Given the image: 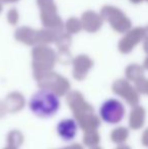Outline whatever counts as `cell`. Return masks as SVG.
I'll list each match as a JSON object with an SVG mask.
<instances>
[{"instance_id":"6da1fadb","label":"cell","mask_w":148,"mask_h":149,"mask_svg":"<svg viewBox=\"0 0 148 149\" xmlns=\"http://www.w3.org/2000/svg\"><path fill=\"white\" fill-rule=\"evenodd\" d=\"M67 102L72 110L74 118L78 122L83 131L97 130L99 126V120L93 114V108L88 104L78 92H72L68 95Z\"/></svg>"},{"instance_id":"7a4b0ae2","label":"cell","mask_w":148,"mask_h":149,"mask_svg":"<svg viewBox=\"0 0 148 149\" xmlns=\"http://www.w3.org/2000/svg\"><path fill=\"white\" fill-rule=\"evenodd\" d=\"M59 106L60 102L57 94L46 88L35 93L30 100L32 112L42 118H49L55 115Z\"/></svg>"},{"instance_id":"3957f363","label":"cell","mask_w":148,"mask_h":149,"mask_svg":"<svg viewBox=\"0 0 148 149\" xmlns=\"http://www.w3.org/2000/svg\"><path fill=\"white\" fill-rule=\"evenodd\" d=\"M101 116L108 123L116 124L120 122L124 116V108L118 100H109L101 106Z\"/></svg>"},{"instance_id":"277c9868","label":"cell","mask_w":148,"mask_h":149,"mask_svg":"<svg viewBox=\"0 0 148 149\" xmlns=\"http://www.w3.org/2000/svg\"><path fill=\"white\" fill-rule=\"evenodd\" d=\"M57 131L59 136L65 141H70L75 137L77 133V124L74 120H63L58 124Z\"/></svg>"},{"instance_id":"5b68a950","label":"cell","mask_w":148,"mask_h":149,"mask_svg":"<svg viewBox=\"0 0 148 149\" xmlns=\"http://www.w3.org/2000/svg\"><path fill=\"white\" fill-rule=\"evenodd\" d=\"M24 106V100L18 93H12L6 98V109L8 112L14 113L20 111Z\"/></svg>"},{"instance_id":"8992f818","label":"cell","mask_w":148,"mask_h":149,"mask_svg":"<svg viewBox=\"0 0 148 149\" xmlns=\"http://www.w3.org/2000/svg\"><path fill=\"white\" fill-rule=\"evenodd\" d=\"M83 142L86 146L89 147H95L97 143L99 142V136L95 130H88L85 131L84 138H83Z\"/></svg>"},{"instance_id":"52a82bcc","label":"cell","mask_w":148,"mask_h":149,"mask_svg":"<svg viewBox=\"0 0 148 149\" xmlns=\"http://www.w3.org/2000/svg\"><path fill=\"white\" fill-rule=\"evenodd\" d=\"M7 142L9 146H13V147H18L22 144L24 142V136L19 131H11L7 136Z\"/></svg>"},{"instance_id":"ba28073f","label":"cell","mask_w":148,"mask_h":149,"mask_svg":"<svg viewBox=\"0 0 148 149\" xmlns=\"http://www.w3.org/2000/svg\"><path fill=\"white\" fill-rule=\"evenodd\" d=\"M127 135H128V132H127L126 129L119 128L112 133V139L115 142H123L124 140H126Z\"/></svg>"},{"instance_id":"9c48e42d","label":"cell","mask_w":148,"mask_h":149,"mask_svg":"<svg viewBox=\"0 0 148 149\" xmlns=\"http://www.w3.org/2000/svg\"><path fill=\"white\" fill-rule=\"evenodd\" d=\"M6 112H7L6 106H4L2 102H0V118H1V117H3L4 115L6 114Z\"/></svg>"},{"instance_id":"30bf717a","label":"cell","mask_w":148,"mask_h":149,"mask_svg":"<svg viewBox=\"0 0 148 149\" xmlns=\"http://www.w3.org/2000/svg\"><path fill=\"white\" fill-rule=\"evenodd\" d=\"M62 149H83L81 147L79 144H73L71 146H68V147H65V148H62Z\"/></svg>"},{"instance_id":"8fae6325","label":"cell","mask_w":148,"mask_h":149,"mask_svg":"<svg viewBox=\"0 0 148 149\" xmlns=\"http://www.w3.org/2000/svg\"><path fill=\"white\" fill-rule=\"evenodd\" d=\"M4 149H17V147H13V146H9V145H8V147L4 148Z\"/></svg>"},{"instance_id":"7c38bea8","label":"cell","mask_w":148,"mask_h":149,"mask_svg":"<svg viewBox=\"0 0 148 149\" xmlns=\"http://www.w3.org/2000/svg\"><path fill=\"white\" fill-rule=\"evenodd\" d=\"M118 149H129L128 147H120V148H118Z\"/></svg>"},{"instance_id":"4fadbf2b","label":"cell","mask_w":148,"mask_h":149,"mask_svg":"<svg viewBox=\"0 0 148 149\" xmlns=\"http://www.w3.org/2000/svg\"><path fill=\"white\" fill-rule=\"evenodd\" d=\"M92 149H101V148H99V147H97V146H95V147H93Z\"/></svg>"}]
</instances>
